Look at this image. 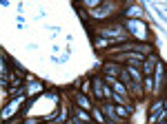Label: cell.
<instances>
[{"label":"cell","mask_w":167,"mask_h":124,"mask_svg":"<svg viewBox=\"0 0 167 124\" xmlns=\"http://www.w3.org/2000/svg\"><path fill=\"white\" fill-rule=\"evenodd\" d=\"M76 98H78V104H80V107H83L85 111H87V109H92V107H89V100L85 98V95H80V93H78V95H76Z\"/></svg>","instance_id":"6da1fadb"},{"label":"cell","mask_w":167,"mask_h":124,"mask_svg":"<svg viewBox=\"0 0 167 124\" xmlns=\"http://www.w3.org/2000/svg\"><path fill=\"white\" fill-rule=\"evenodd\" d=\"M145 73H147V75L154 73V58H149L147 62H145Z\"/></svg>","instance_id":"7a4b0ae2"},{"label":"cell","mask_w":167,"mask_h":124,"mask_svg":"<svg viewBox=\"0 0 167 124\" xmlns=\"http://www.w3.org/2000/svg\"><path fill=\"white\" fill-rule=\"evenodd\" d=\"M85 5H87V7H98L100 2H103V0H83Z\"/></svg>","instance_id":"3957f363"},{"label":"cell","mask_w":167,"mask_h":124,"mask_svg":"<svg viewBox=\"0 0 167 124\" xmlns=\"http://www.w3.org/2000/svg\"><path fill=\"white\" fill-rule=\"evenodd\" d=\"M105 111H107V120H114V113H111V104H107V107H105Z\"/></svg>","instance_id":"277c9868"},{"label":"cell","mask_w":167,"mask_h":124,"mask_svg":"<svg viewBox=\"0 0 167 124\" xmlns=\"http://www.w3.org/2000/svg\"><path fill=\"white\" fill-rule=\"evenodd\" d=\"M114 89H116L118 93H125V86H123L120 82H114Z\"/></svg>","instance_id":"5b68a950"},{"label":"cell","mask_w":167,"mask_h":124,"mask_svg":"<svg viewBox=\"0 0 167 124\" xmlns=\"http://www.w3.org/2000/svg\"><path fill=\"white\" fill-rule=\"evenodd\" d=\"M116 111H118V115H120V117H127V109H123V107H118Z\"/></svg>","instance_id":"8992f818"}]
</instances>
